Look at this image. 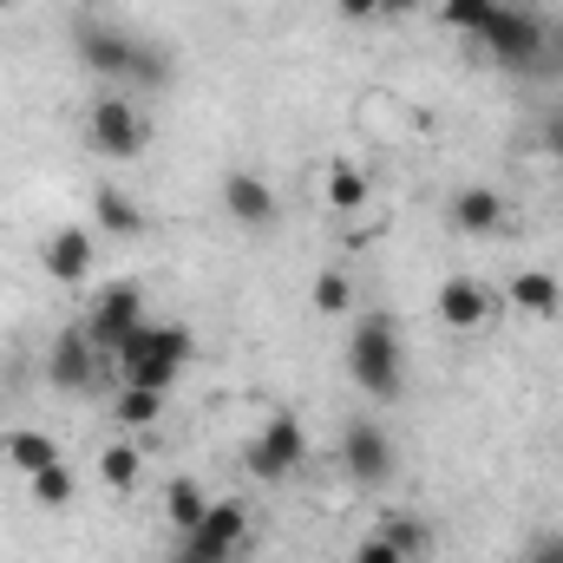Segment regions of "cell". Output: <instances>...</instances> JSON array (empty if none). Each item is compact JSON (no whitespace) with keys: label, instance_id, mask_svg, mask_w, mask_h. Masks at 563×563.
I'll return each instance as SVG.
<instances>
[{"label":"cell","instance_id":"obj_1","mask_svg":"<svg viewBox=\"0 0 563 563\" xmlns=\"http://www.w3.org/2000/svg\"><path fill=\"white\" fill-rule=\"evenodd\" d=\"M73 53H79L86 73L125 79V86H144V92H157V86L177 79L170 46L139 40V33H125V26H112V20H79V26H73Z\"/></svg>","mask_w":563,"mask_h":563},{"label":"cell","instance_id":"obj_2","mask_svg":"<svg viewBox=\"0 0 563 563\" xmlns=\"http://www.w3.org/2000/svg\"><path fill=\"white\" fill-rule=\"evenodd\" d=\"M347 374H354L361 394L400 400V387H407V354H400V321H394L387 308H374V314L354 321V334H347Z\"/></svg>","mask_w":563,"mask_h":563},{"label":"cell","instance_id":"obj_3","mask_svg":"<svg viewBox=\"0 0 563 563\" xmlns=\"http://www.w3.org/2000/svg\"><path fill=\"white\" fill-rule=\"evenodd\" d=\"M184 361H190V328H177V321H164V328L144 321L139 334H125V347H119V374H125V387H157V394L177 380Z\"/></svg>","mask_w":563,"mask_h":563},{"label":"cell","instance_id":"obj_4","mask_svg":"<svg viewBox=\"0 0 563 563\" xmlns=\"http://www.w3.org/2000/svg\"><path fill=\"white\" fill-rule=\"evenodd\" d=\"M478 46L498 59V66H511V73H525V66H544V46H551V26L531 13V7H492V20L478 26Z\"/></svg>","mask_w":563,"mask_h":563},{"label":"cell","instance_id":"obj_5","mask_svg":"<svg viewBox=\"0 0 563 563\" xmlns=\"http://www.w3.org/2000/svg\"><path fill=\"white\" fill-rule=\"evenodd\" d=\"M308 459V432L295 413H269L263 432L250 439V452H243V465H250V478H263V485H282L295 465Z\"/></svg>","mask_w":563,"mask_h":563},{"label":"cell","instance_id":"obj_6","mask_svg":"<svg viewBox=\"0 0 563 563\" xmlns=\"http://www.w3.org/2000/svg\"><path fill=\"white\" fill-rule=\"evenodd\" d=\"M86 132H92V151H99V157H112V164L139 157L144 144H151V125H144V112L125 99V92L99 99V106H92V119H86Z\"/></svg>","mask_w":563,"mask_h":563},{"label":"cell","instance_id":"obj_7","mask_svg":"<svg viewBox=\"0 0 563 563\" xmlns=\"http://www.w3.org/2000/svg\"><path fill=\"white\" fill-rule=\"evenodd\" d=\"M139 328H144V288L139 282H112V288L92 301V314H86V334H92L99 354H119L125 334H139Z\"/></svg>","mask_w":563,"mask_h":563},{"label":"cell","instance_id":"obj_8","mask_svg":"<svg viewBox=\"0 0 563 563\" xmlns=\"http://www.w3.org/2000/svg\"><path fill=\"white\" fill-rule=\"evenodd\" d=\"M341 465L354 485H387L394 478V439L380 420H354L341 432Z\"/></svg>","mask_w":563,"mask_h":563},{"label":"cell","instance_id":"obj_9","mask_svg":"<svg viewBox=\"0 0 563 563\" xmlns=\"http://www.w3.org/2000/svg\"><path fill=\"white\" fill-rule=\"evenodd\" d=\"M46 380H53L59 394H86V387L99 380V347H92V334H86V328H66V334H53Z\"/></svg>","mask_w":563,"mask_h":563},{"label":"cell","instance_id":"obj_10","mask_svg":"<svg viewBox=\"0 0 563 563\" xmlns=\"http://www.w3.org/2000/svg\"><path fill=\"white\" fill-rule=\"evenodd\" d=\"M243 538H250V511H243V505L230 498V505H210V511H203V525H197V531H190L184 544H197L203 558L230 563L236 551H243Z\"/></svg>","mask_w":563,"mask_h":563},{"label":"cell","instance_id":"obj_11","mask_svg":"<svg viewBox=\"0 0 563 563\" xmlns=\"http://www.w3.org/2000/svg\"><path fill=\"white\" fill-rule=\"evenodd\" d=\"M439 321L452 328V334H472V328H485L492 321V295H485V282L478 276H452V282H439Z\"/></svg>","mask_w":563,"mask_h":563},{"label":"cell","instance_id":"obj_12","mask_svg":"<svg viewBox=\"0 0 563 563\" xmlns=\"http://www.w3.org/2000/svg\"><path fill=\"white\" fill-rule=\"evenodd\" d=\"M223 210H230V223H243V230H269V223H276V190H269L256 170H230V177H223Z\"/></svg>","mask_w":563,"mask_h":563},{"label":"cell","instance_id":"obj_13","mask_svg":"<svg viewBox=\"0 0 563 563\" xmlns=\"http://www.w3.org/2000/svg\"><path fill=\"white\" fill-rule=\"evenodd\" d=\"M40 269H46L53 282H66V288H73V282H86V276H92V230H73V223H66V230H53V236H46V250H40Z\"/></svg>","mask_w":563,"mask_h":563},{"label":"cell","instance_id":"obj_14","mask_svg":"<svg viewBox=\"0 0 563 563\" xmlns=\"http://www.w3.org/2000/svg\"><path fill=\"white\" fill-rule=\"evenodd\" d=\"M452 230H459V236H498V230H505V197H498L492 184L459 190V197H452Z\"/></svg>","mask_w":563,"mask_h":563},{"label":"cell","instance_id":"obj_15","mask_svg":"<svg viewBox=\"0 0 563 563\" xmlns=\"http://www.w3.org/2000/svg\"><path fill=\"white\" fill-rule=\"evenodd\" d=\"M0 459H7L20 478H33V472H46V465L59 459V445H53V432H40V426H13V432L0 439Z\"/></svg>","mask_w":563,"mask_h":563},{"label":"cell","instance_id":"obj_16","mask_svg":"<svg viewBox=\"0 0 563 563\" xmlns=\"http://www.w3.org/2000/svg\"><path fill=\"white\" fill-rule=\"evenodd\" d=\"M92 223L106 230V236H144V210H139V197H125L119 184H106L99 197H92Z\"/></svg>","mask_w":563,"mask_h":563},{"label":"cell","instance_id":"obj_17","mask_svg":"<svg viewBox=\"0 0 563 563\" xmlns=\"http://www.w3.org/2000/svg\"><path fill=\"white\" fill-rule=\"evenodd\" d=\"M203 511H210V492H203L197 478H170V485H164V518H170L177 538H190V531L203 525Z\"/></svg>","mask_w":563,"mask_h":563},{"label":"cell","instance_id":"obj_18","mask_svg":"<svg viewBox=\"0 0 563 563\" xmlns=\"http://www.w3.org/2000/svg\"><path fill=\"white\" fill-rule=\"evenodd\" d=\"M511 308H525V314H558L563 308V282L551 269H525V276H511Z\"/></svg>","mask_w":563,"mask_h":563},{"label":"cell","instance_id":"obj_19","mask_svg":"<svg viewBox=\"0 0 563 563\" xmlns=\"http://www.w3.org/2000/svg\"><path fill=\"white\" fill-rule=\"evenodd\" d=\"M321 197H328V210L354 217V210L367 203V170H361V164H328V170H321Z\"/></svg>","mask_w":563,"mask_h":563},{"label":"cell","instance_id":"obj_20","mask_svg":"<svg viewBox=\"0 0 563 563\" xmlns=\"http://www.w3.org/2000/svg\"><path fill=\"white\" fill-rule=\"evenodd\" d=\"M374 531H380V538H387V544H394L400 558H420L426 544H432V531H426V518H413V511H387V518H380Z\"/></svg>","mask_w":563,"mask_h":563},{"label":"cell","instance_id":"obj_21","mask_svg":"<svg viewBox=\"0 0 563 563\" xmlns=\"http://www.w3.org/2000/svg\"><path fill=\"white\" fill-rule=\"evenodd\" d=\"M26 485H33V505H46V511H66V505H73V492H79L66 459H53V465H46V472H33Z\"/></svg>","mask_w":563,"mask_h":563},{"label":"cell","instance_id":"obj_22","mask_svg":"<svg viewBox=\"0 0 563 563\" xmlns=\"http://www.w3.org/2000/svg\"><path fill=\"white\" fill-rule=\"evenodd\" d=\"M112 413H119L125 432H144V426H157V413H164V394H157V387H125V394L112 400Z\"/></svg>","mask_w":563,"mask_h":563},{"label":"cell","instance_id":"obj_23","mask_svg":"<svg viewBox=\"0 0 563 563\" xmlns=\"http://www.w3.org/2000/svg\"><path fill=\"white\" fill-rule=\"evenodd\" d=\"M139 445H132V439H119V445H106V452H99V478H106V485H112V492H132V485H139Z\"/></svg>","mask_w":563,"mask_h":563},{"label":"cell","instance_id":"obj_24","mask_svg":"<svg viewBox=\"0 0 563 563\" xmlns=\"http://www.w3.org/2000/svg\"><path fill=\"white\" fill-rule=\"evenodd\" d=\"M492 7H498V0H439V26H452V33H478V26L492 20Z\"/></svg>","mask_w":563,"mask_h":563},{"label":"cell","instance_id":"obj_25","mask_svg":"<svg viewBox=\"0 0 563 563\" xmlns=\"http://www.w3.org/2000/svg\"><path fill=\"white\" fill-rule=\"evenodd\" d=\"M314 308H321V314H347V308H354V282L341 276V269H321V276H314Z\"/></svg>","mask_w":563,"mask_h":563},{"label":"cell","instance_id":"obj_26","mask_svg":"<svg viewBox=\"0 0 563 563\" xmlns=\"http://www.w3.org/2000/svg\"><path fill=\"white\" fill-rule=\"evenodd\" d=\"M538 151L563 164V106H544V112H538Z\"/></svg>","mask_w":563,"mask_h":563},{"label":"cell","instance_id":"obj_27","mask_svg":"<svg viewBox=\"0 0 563 563\" xmlns=\"http://www.w3.org/2000/svg\"><path fill=\"white\" fill-rule=\"evenodd\" d=\"M525 563H563V531H544L525 544Z\"/></svg>","mask_w":563,"mask_h":563},{"label":"cell","instance_id":"obj_28","mask_svg":"<svg viewBox=\"0 0 563 563\" xmlns=\"http://www.w3.org/2000/svg\"><path fill=\"white\" fill-rule=\"evenodd\" d=\"M354 563H407V558H400V551H394V544H387V538L374 531V538H367V544L354 551Z\"/></svg>","mask_w":563,"mask_h":563},{"label":"cell","instance_id":"obj_29","mask_svg":"<svg viewBox=\"0 0 563 563\" xmlns=\"http://www.w3.org/2000/svg\"><path fill=\"white\" fill-rule=\"evenodd\" d=\"M341 20H380V0H334Z\"/></svg>","mask_w":563,"mask_h":563},{"label":"cell","instance_id":"obj_30","mask_svg":"<svg viewBox=\"0 0 563 563\" xmlns=\"http://www.w3.org/2000/svg\"><path fill=\"white\" fill-rule=\"evenodd\" d=\"M170 563H217V558H203L197 544H177V551H170Z\"/></svg>","mask_w":563,"mask_h":563},{"label":"cell","instance_id":"obj_31","mask_svg":"<svg viewBox=\"0 0 563 563\" xmlns=\"http://www.w3.org/2000/svg\"><path fill=\"white\" fill-rule=\"evenodd\" d=\"M413 7H420V0H380V13H387V20H400V13H413Z\"/></svg>","mask_w":563,"mask_h":563},{"label":"cell","instance_id":"obj_32","mask_svg":"<svg viewBox=\"0 0 563 563\" xmlns=\"http://www.w3.org/2000/svg\"><path fill=\"white\" fill-rule=\"evenodd\" d=\"M7 7H13V0H0V13H7Z\"/></svg>","mask_w":563,"mask_h":563}]
</instances>
